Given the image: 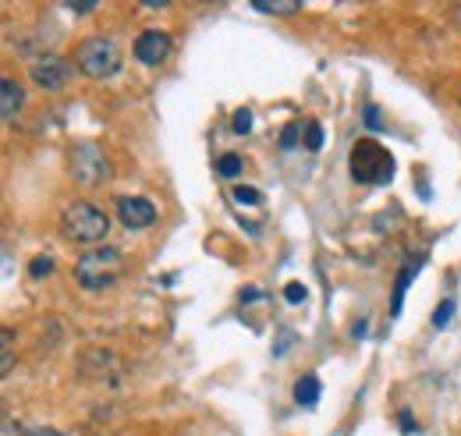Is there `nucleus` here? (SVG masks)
<instances>
[{
	"instance_id": "20",
	"label": "nucleus",
	"mask_w": 461,
	"mask_h": 436,
	"mask_svg": "<svg viewBox=\"0 0 461 436\" xmlns=\"http://www.w3.org/2000/svg\"><path fill=\"white\" fill-rule=\"evenodd\" d=\"M285 298H288L291 305H302V302L309 298V291H305L302 284H288V287H285Z\"/></svg>"
},
{
	"instance_id": "22",
	"label": "nucleus",
	"mask_w": 461,
	"mask_h": 436,
	"mask_svg": "<svg viewBox=\"0 0 461 436\" xmlns=\"http://www.w3.org/2000/svg\"><path fill=\"white\" fill-rule=\"evenodd\" d=\"M294 135H298V128H294V124H288V128H285V135H281V146H285V150H291V146H294Z\"/></svg>"
},
{
	"instance_id": "16",
	"label": "nucleus",
	"mask_w": 461,
	"mask_h": 436,
	"mask_svg": "<svg viewBox=\"0 0 461 436\" xmlns=\"http://www.w3.org/2000/svg\"><path fill=\"white\" fill-rule=\"evenodd\" d=\"M305 150H323V124L320 121H309L305 124Z\"/></svg>"
},
{
	"instance_id": "18",
	"label": "nucleus",
	"mask_w": 461,
	"mask_h": 436,
	"mask_svg": "<svg viewBox=\"0 0 461 436\" xmlns=\"http://www.w3.org/2000/svg\"><path fill=\"white\" fill-rule=\"evenodd\" d=\"M14 369V351H11V330H4V362H0V373L7 377Z\"/></svg>"
},
{
	"instance_id": "6",
	"label": "nucleus",
	"mask_w": 461,
	"mask_h": 436,
	"mask_svg": "<svg viewBox=\"0 0 461 436\" xmlns=\"http://www.w3.org/2000/svg\"><path fill=\"white\" fill-rule=\"evenodd\" d=\"M171 36L167 32H160V29H146V32H139V40H135V57L142 60V64H149V68H157V64H164L167 57H171Z\"/></svg>"
},
{
	"instance_id": "12",
	"label": "nucleus",
	"mask_w": 461,
	"mask_h": 436,
	"mask_svg": "<svg viewBox=\"0 0 461 436\" xmlns=\"http://www.w3.org/2000/svg\"><path fill=\"white\" fill-rule=\"evenodd\" d=\"M230 195H234V203H238V206H259V203H263L259 188H252V185H234V188H230Z\"/></svg>"
},
{
	"instance_id": "3",
	"label": "nucleus",
	"mask_w": 461,
	"mask_h": 436,
	"mask_svg": "<svg viewBox=\"0 0 461 436\" xmlns=\"http://www.w3.org/2000/svg\"><path fill=\"white\" fill-rule=\"evenodd\" d=\"M60 231H64V238L75 241V245H96V241L107 238L111 217H107L100 206H93V203H71V206L60 213Z\"/></svg>"
},
{
	"instance_id": "10",
	"label": "nucleus",
	"mask_w": 461,
	"mask_h": 436,
	"mask_svg": "<svg viewBox=\"0 0 461 436\" xmlns=\"http://www.w3.org/2000/svg\"><path fill=\"white\" fill-rule=\"evenodd\" d=\"M294 401L302 408H316V401H320V377H298L294 380Z\"/></svg>"
},
{
	"instance_id": "25",
	"label": "nucleus",
	"mask_w": 461,
	"mask_h": 436,
	"mask_svg": "<svg viewBox=\"0 0 461 436\" xmlns=\"http://www.w3.org/2000/svg\"><path fill=\"white\" fill-rule=\"evenodd\" d=\"M75 14H89V11H96V4H68Z\"/></svg>"
},
{
	"instance_id": "7",
	"label": "nucleus",
	"mask_w": 461,
	"mask_h": 436,
	"mask_svg": "<svg viewBox=\"0 0 461 436\" xmlns=\"http://www.w3.org/2000/svg\"><path fill=\"white\" fill-rule=\"evenodd\" d=\"M32 78H36L40 89L58 93V89L68 86V78H71V64L54 54H47V57H40V60H32Z\"/></svg>"
},
{
	"instance_id": "1",
	"label": "nucleus",
	"mask_w": 461,
	"mask_h": 436,
	"mask_svg": "<svg viewBox=\"0 0 461 436\" xmlns=\"http://www.w3.org/2000/svg\"><path fill=\"white\" fill-rule=\"evenodd\" d=\"M121 273H124L121 249L104 245V249H89V252L78 256V263H75V284L86 287V291H104V287L114 284Z\"/></svg>"
},
{
	"instance_id": "2",
	"label": "nucleus",
	"mask_w": 461,
	"mask_h": 436,
	"mask_svg": "<svg viewBox=\"0 0 461 436\" xmlns=\"http://www.w3.org/2000/svg\"><path fill=\"white\" fill-rule=\"evenodd\" d=\"M348 164H351V177H355L358 185H387V181L394 177V157H391L376 139H358V142H351Z\"/></svg>"
},
{
	"instance_id": "9",
	"label": "nucleus",
	"mask_w": 461,
	"mask_h": 436,
	"mask_svg": "<svg viewBox=\"0 0 461 436\" xmlns=\"http://www.w3.org/2000/svg\"><path fill=\"white\" fill-rule=\"evenodd\" d=\"M22 100H25V93H22V86L14 82V78H0V114L11 121L18 110H22Z\"/></svg>"
},
{
	"instance_id": "5",
	"label": "nucleus",
	"mask_w": 461,
	"mask_h": 436,
	"mask_svg": "<svg viewBox=\"0 0 461 436\" xmlns=\"http://www.w3.org/2000/svg\"><path fill=\"white\" fill-rule=\"evenodd\" d=\"M71 174H75V181H82V185H100V181L111 177V164H107V157H104L100 146L78 142V146L71 150Z\"/></svg>"
},
{
	"instance_id": "24",
	"label": "nucleus",
	"mask_w": 461,
	"mask_h": 436,
	"mask_svg": "<svg viewBox=\"0 0 461 436\" xmlns=\"http://www.w3.org/2000/svg\"><path fill=\"white\" fill-rule=\"evenodd\" d=\"M256 298H263L259 287H245V291H241V302H256Z\"/></svg>"
},
{
	"instance_id": "21",
	"label": "nucleus",
	"mask_w": 461,
	"mask_h": 436,
	"mask_svg": "<svg viewBox=\"0 0 461 436\" xmlns=\"http://www.w3.org/2000/svg\"><path fill=\"white\" fill-rule=\"evenodd\" d=\"M18 436H60L58 430H50V426H32V430H22Z\"/></svg>"
},
{
	"instance_id": "11",
	"label": "nucleus",
	"mask_w": 461,
	"mask_h": 436,
	"mask_svg": "<svg viewBox=\"0 0 461 436\" xmlns=\"http://www.w3.org/2000/svg\"><path fill=\"white\" fill-rule=\"evenodd\" d=\"M411 277H415V267H404L398 273V284H394V298H391V316H398L404 305V291H408V284H411Z\"/></svg>"
},
{
	"instance_id": "17",
	"label": "nucleus",
	"mask_w": 461,
	"mask_h": 436,
	"mask_svg": "<svg viewBox=\"0 0 461 436\" xmlns=\"http://www.w3.org/2000/svg\"><path fill=\"white\" fill-rule=\"evenodd\" d=\"M451 316H455V302H451V298H444V302H440V309L433 313V327L437 330L447 327V323H451Z\"/></svg>"
},
{
	"instance_id": "19",
	"label": "nucleus",
	"mask_w": 461,
	"mask_h": 436,
	"mask_svg": "<svg viewBox=\"0 0 461 436\" xmlns=\"http://www.w3.org/2000/svg\"><path fill=\"white\" fill-rule=\"evenodd\" d=\"M50 270H54V259H50V256H36V259L29 263V273H32V277H47Z\"/></svg>"
},
{
	"instance_id": "23",
	"label": "nucleus",
	"mask_w": 461,
	"mask_h": 436,
	"mask_svg": "<svg viewBox=\"0 0 461 436\" xmlns=\"http://www.w3.org/2000/svg\"><path fill=\"white\" fill-rule=\"evenodd\" d=\"M366 124H369V128H380V114H376V107H366Z\"/></svg>"
},
{
	"instance_id": "13",
	"label": "nucleus",
	"mask_w": 461,
	"mask_h": 436,
	"mask_svg": "<svg viewBox=\"0 0 461 436\" xmlns=\"http://www.w3.org/2000/svg\"><path fill=\"white\" fill-rule=\"evenodd\" d=\"M298 7L302 4H294V0H274V4L270 0H259L256 4V11H263V14H298Z\"/></svg>"
},
{
	"instance_id": "8",
	"label": "nucleus",
	"mask_w": 461,
	"mask_h": 436,
	"mask_svg": "<svg viewBox=\"0 0 461 436\" xmlns=\"http://www.w3.org/2000/svg\"><path fill=\"white\" fill-rule=\"evenodd\" d=\"M117 220L128 227V231H142V227H153L157 223V206L149 199H139V195H124L117 199Z\"/></svg>"
},
{
	"instance_id": "14",
	"label": "nucleus",
	"mask_w": 461,
	"mask_h": 436,
	"mask_svg": "<svg viewBox=\"0 0 461 436\" xmlns=\"http://www.w3.org/2000/svg\"><path fill=\"white\" fill-rule=\"evenodd\" d=\"M241 167H245V160H241L238 153H224V157L217 160V174H221V177H238Z\"/></svg>"
},
{
	"instance_id": "4",
	"label": "nucleus",
	"mask_w": 461,
	"mask_h": 436,
	"mask_svg": "<svg viewBox=\"0 0 461 436\" xmlns=\"http://www.w3.org/2000/svg\"><path fill=\"white\" fill-rule=\"evenodd\" d=\"M75 68L82 75L96 78V82L114 78L117 71H121V50H117L114 40H107V36H89L75 50Z\"/></svg>"
},
{
	"instance_id": "15",
	"label": "nucleus",
	"mask_w": 461,
	"mask_h": 436,
	"mask_svg": "<svg viewBox=\"0 0 461 436\" xmlns=\"http://www.w3.org/2000/svg\"><path fill=\"white\" fill-rule=\"evenodd\" d=\"M230 128H234V135H249V132H252V110H249V107L234 110V117H230Z\"/></svg>"
}]
</instances>
